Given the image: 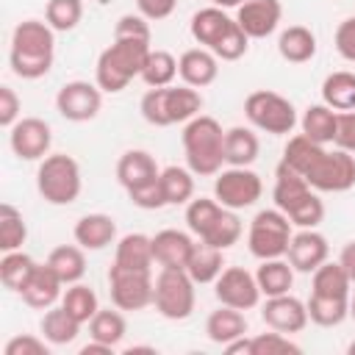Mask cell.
Returning a JSON list of instances; mask_svg holds the SVG:
<instances>
[{"label": "cell", "mask_w": 355, "mask_h": 355, "mask_svg": "<svg viewBox=\"0 0 355 355\" xmlns=\"http://www.w3.org/2000/svg\"><path fill=\"white\" fill-rule=\"evenodd\" d=\"M244 116L250 119L252 128L272 133V136H288L297 125V111H294L291 100H286L283 94L269 92V89H258V92L247 94Z\"/></svg>", "instance_id": "7"}, {"label": "cell", "mask_w": 355, "mask_h": 355, "mask_svg": "<svg viewBox=\"0 0 355 355\" xmlns=\"http://www.w3.org/2000/svg\"><path fill=\"white\" fill-rule=\"evenodd\" d=\"M128 333V324H125V316L119 311H111V308H100L92 322H89V336L94 341H103L108 347H116Z\"/></svg>", "instance_id": "39"}, {"label": "cell", "mask_w": 355, "mask_h": 355, "mask_svg": "<svg viewBox=\"0 0 355 355\" xmlns=\"http://www.w3.org/2000/svg\"><path fill=\"white\" fill-rule=\"evenodd\" d=\"M161 189L166 197V205H183L194 197V172L183 166H166L161 169Z\"/></svg>", "instance_id": "37"}, {"label": "cell", "mask_w": 355, "mask_h": 355, "mask_svg": "<svg viewBox=\"0 0 355 355\" xmlns=\"http://www.w3.org/2000/svg\"><path fill=\"white\" fill-rule=\"evenodd\" d=\"M150 50L147 39H114L97 58L94 83L108 94L122 92L133 78H141Z\"/></svg>", "instance_id": "3"}, {"label": "cell", "mask_w": 355, "mask_h": 355, "mask_svg": "<svg viewBox=\"0 0 355 355\" xmlns=\"http://www.w3.org/2000/svg\"><path fill=\"white\" fill-rule=\"evenodd\" d=\"M72 236L83 250H105L116 239V222L108 214H86L75 222Z\"/></svg>", "instance_id": "22"}, {"label": "cell", "mask_w": 355, "mask_h": 355, "mask_svg": "<svg viewBox=\"0 0 355 355\" xmlns=\"http://www.w3.org/2000/svg\"><path fill=\"white\" fill-rule=\"evenodd\" d=\"M247 47H250V36L239 28V22L211 47V53L219 58V61H239L244 53H247Z\"/></svg>", "instance_id": "48"}, {"label": "cell", "mask_w": 355, "mask_h": 355, "mask_svg": "<svg viewBox=\"0 0 355 355\" xmlns=\"http://www.w3.org/2000/svg\"><path fill=\"white\" fill-rule=\"evenodd\" d=\"M83 17V3L80 0H47L44 19L53 31H72Z\"/></svg>", "instance_id": "46"}, {"label": "cell", "mask_w": 355, "mask_h": 355, "mask_svg": "<svg viewBox=\"0 0 355 355\" xmlns=\"http://www.w3.org/2000/svg\"><path fill=\"white\" fill-rule=\"evenodd\" d=\"M261 319L269 330L277 333H300L308 324V305L291 294H277V297H266L263 308H261Z\"/></svg>", "instance_id": "15"}, {"label": "cell", "mask_w": 355, "mask_h": 355, "mask_svg": "<svg viewBox=\"0 0 355 355\" xmlns=\"http://www.w3.org/2000/svg\"><path fill=\"white\" fill-rule=\"evenodd\" d=\"M233 25H236V19L227 17L225 8H219V6H208V8H200V11L191 17L189 31H191V36H194L197 44H202V47L211 50V47H214V44H216Z\"/></svg>", "instance_id": "23"}, {"label": "cell", "mask_w": 355, "mask_h": 355, "mask_svg": "<svg viewBox=\"0 0 355 355\" xmlns=\"http://www.w3.org/2000/svg\"><path fill=\"white\" fill-rule=\"evenodd\" d=\"M336 50L341 58L355 61V17H347L336 28Z\"/></svg>", "instance_id": "53"}, {"label": "cell", "mask_w": 355, "mask_h": 355, "mask_svg": "<svg viewBox=\"0 0 355 355\" xmlns=\"http://www.w3.org/2000/svg\"><path fill=\"white\" fill-rule=\"evenodd\" d=\"M55 55V31L42 19H25L11 33L8 64L11 72L22 80L44 78Z\"/></svg>", "instance_id": "1"}, {"label": "cell", "mask_w": 355, "mask_h": 355, "mask_svg": "<svg viewBox=\"0 0 355 355\" xmlns=\"http://www.w3.org/2000/svg\"><path fill=\"white\" fill-rule=\"evenodd\" d=\"M333 144L355 155V108L352 111H338V125H336Z\"/></svg>", "instance_id": "51"}, {"label": "cell", "mask_w": 355, "mask_h": 355, "mask_svg": "<svg viewBox=\"0 0 355 355\" xmlns=\"http://www.w3.org/2000/svg\"><path fill=\"white\" fill-rule=\"evenodd\" d=\"M25 239H28V225L22 219V211L14 208L11 202H3L0 205V250L3 252L19 250Z\"/></svg>", "instance_id": "41"}, {"label": "cell", "mask_w": 355, "mask_h": 355, "mask_svg": "<svg viewBox=\"0 0 355 355\" xmlns=\"http://www.w3.org/2000/svg\"><path fill=\"white\" fill-rule=\"evenodd\" d=\"M352 280L344 272V266L336 261H324L319 269H313V283H311V294H322V297H349Z\"/></svg>", "instance_id": "36"}, {"label": "cell", "mask_w": 355, "mask_h": 355, "mask_svg": "<svg viewBox=\"0 0 355 355\" xmlns=\"http://www.w3.org/2000/svg\"><path fill=\"white\" fill-rule=\"evenodd\" d=\"M114 39H147L150 42V19L141 14H122L116 19Z\"/></svg>", "instance_id": "49"}, {"label": "cell", "mask_w": 355, "mask_h": 355, "mask_svg": "<svg viewBox=\"0 0 355 355\" xmlns=\"http://www.w3.org/2000/svg\"><path fill=\"white\" fill-rule=\"evenodd\" d=\"M103 89L89 80H69L55 94V108L69 122H89L100 114Z\"/></svg>", "instance_id": "12"}, {"label": "cell", "mask_w": 355, "mask_h": 355, "mask_svg": "<svg viewBox=\"0 0 355 355\" xmlns=\"http://www.w3.org/2000/svg\"><path fill=\"white\" fill-rule=\"evenodd\" d=\"M33 266H36V261L28 252H22V250L3 252V258H0V280H3V286L8 291H17L19 294L22 286L28 283Z\"/></svg>", "instance_id": "38"}, {"label": "cell", "mask_w": 355, "mask_h": 355, "mask_svg": "<svg viewBox=\"0 0 355 355\" xmlns=\"http://www.w3.org/2000/svg\"><path fill=\"white\" fill-rule=\"evenodd\" d=\"M225 250H219V247H211V244H205V241H200V244H194V252H191V258H189V263H186V272H189V277L194 280V283H216V277L222 275V266H225V255H222Z\"/></svg>", "instance_id": "28"}, {"label": "cell", "mask_w": 355, "mask_h": 355, "mask_svg": "<svg viewBox=\"0 0 355 355\" xmlns=\"http://www.w3.org/2000/svg\"><path fill=\"white\" fill-rule=\"evenodd\" d=\"M183 153L194 175H216L225 164V130L214 116L197 114L183 128Z\"/></svg>", "instance_id": "4"}, {"label": "cell", "mask_w": 355, "mask_h": 355, "mask_svg": "<svg viewBox=\"0 0 355 355\" xmlns=\"http://www.w3.org/2000/svg\"><path fill=\"white\" fill-rule=\"evenodd\" d=\"M291 236V219L280 208H266L252 216L247 230V247L258 261L283 258L288 252Z\"/></svg>", "instance_id": "6"}, {"label": "cell", "mask_w": 355, "mask_h": 355, "mask_svg": "<svg viewBox=\"0 0 355 355\" xmlns=\"http://www.w3.org/2000/svg\"><path fill=\"white\" fill-rule=\"evenodd\" d=\"M302 133L316 141V144H330L336 139V125H338V111H333L330 105L324 103H316V105H308L302 119Z\"/></svg>", "instance_id": "31"}, {"label": "cell", "mask_w": 355, "mask_h": 355, "mask_svg": "<svg viewBox=\"0 0 355 355\" xmlns=\"http://www.w3.org/2000/svg\"><path fill=\"white\" fill-rule=\"evenodd\" d=\"M161 178V175H158ZM130 202L136 208H144V211H155V208H164L166 205V197H164V189H161V180H153L147 186H139L133 191H128Z\"/></svg>", "instance_id": "50"}, {"label": "cell", "mask_w": 355, "mask_h": 355, "mask_svg": "<svg viewBox=\"0 0 355 355\" xmlns=\"http://www.w3.org/2000/svg\"><path fill=\"white\" fill-rule=\"evenodd\" d=\"M178 0H136V8L141 17L158 22V19H166L172 11H175Z\"/></svg>", "instance_id": "55"}, {"label": "cell", "mask_w": 355, "mask_h": 355, "mask_svg": "<svg viewBox=\"0 0 355 355\" xmlns=\"http://www.w3.org/2000/svg\"><path fill=\"white\" fill-rule=\"evenodd\" d=\"M280 17V0H241L236 8V22L250 39H266L275 33Z\"/></svg>", "instance_id": "17"}, {"label": "cell", "mask_w": 355, "mask_h": 355, "mask_svg": "<svg viewBox=\"0 0 355 355\" xmlns=\"http://www.w3.org/2000/svg\"><path fill=\"white\" fill-rule=\"evenodd\" d=\"M261 153V141L250 128H230L225 130V164L230 166H250Z\"/></svg>", "instance_id": "27"}, {"label": "cell", "mask_w": 355, "mask_h": 355, "mask_svg": "<svg viewBox=\"0 0 355 355\" xmlns=\"http://www.w3.org/2000/svg\"><path fill=\"white\" fill-rule=\"evenodd\" d=\"M214 6H219V8H239V3L241 0H211Z\"/></svg>", "instance_id": "59"}, {"label": "cell", "mask_w": 355, "mask_h": 355, "mask_svg": "<svg viewBox=\"0 0 355 355\" xmlns=\"http://www.w3.org/2000/svg\"><path fill=\"white\" fill-rule=\"evenodd\" d=\"M349 316H352V319H355V291H352V294H349Z\"/></svg>", "instance_id": "60"}, {"label": "cell", "mask_w": 355, "mask_h": 355, "mask_svg": "<svg viewBox=\"0 0 355 355\" xmlns=\"http://www.w3.org/2000/svg\"><path fill=\"white\" fill-rule=\"evenodd\" d=\"M175 75H178V58L166 50H150L141 69V80L150 89H161V86H172Z\"/></svg>", "instance_id": "40"}, {"label": "cell", "mask_w": 355, "mask_h": 355, "mask_svg": "<svg viewBox=\"0 0 355 355\" xmlns=\"http://www.w3.org/2000/svg\"><path fill=\"white\" fill-rule=\"evenodd\" d=\"M61 294H64V280L55 275V269H53L47 261L33 266L28 283H25L22 291H19L22 302L31 305V308H36V311L53 308V305L61 300Z\"/></svg>", "instance_id": "18"}, {"label": "cell", "mask_w": 355, "mask_h": 355, "mask_svg": "<svg viewBox=\"0 0 355 355\" xmlns=\"http://www.w3.org/2000/svg\"><path fill=\"white\" fill-rule=\"evenodd\" d=\"M200 108H202V94L194 86H166V116H169V125L194 119L200 114Z\"/></svg>", "instance_id": "34"}, {"label": "cell", "mask_w": 355, "mask_h": 355, "mask_svg": "<svg viewBox=\"0 0 355 355\" xmlns=\"http://www.w3.org/2000/svg\"><path fill=\"white\" fill-rule=\"evenodd\" d=\"M194 280L186 269H161L155 277L153 305L164 319L183 322L194 311Z\"/></svg>", "instance_id": "8"}, {"label": "cell", "mask_w": 355, "mask_h": 355, "mask_svg": "<svg viewBox=\"0 0 355 355\" xmlns=\"http://www.w3.org/2000/svg\"><path fill=\"white\" fill-rule=\"evenodd\" d=\"M222 211H225V205H219V202L211 200V197L189 200V205H186V225H189V230H191L197 239H202L205 230L216 222V216H219Z\"/></svg>", "instance_id": "45"}, {"label": "cell", "mask_w": 355, "mask_h": 355, "mask_svg": "<svg viewBox=\"0 0 355 355\" xmlns=\"http://www.w3.org/2000/svg\"><path fill=\"white\" fill-rule=\"evenodd\" d=\"M216 300L222 305L239 308V311H250L261 302V288L252 272H247L244 266H227L222 269V275L216 277V288H214Z\"/></svg>", "instance_id": "13"}, {"label": "cell", "mask_w": 355, "mask_h": 355, "mask_svg": "<svg viewBox=\"0 0 355 355\" xmlns=\"http://www.w3.org/2000/svg\"><path fill=\"white\" fill-rule=\"evenodd\" d=\"M272 200L275 208H280L297 227H316L324 219V202L319 200L316 189H311V183L283 161L275 169Z\"/></svg>", "instance_id": "2"}, {"label": "cell", "mask_w": 355, "mask_h": 355, "mask_svg": "<svg viewBox=\"0 0 355 355\" xmlns=\"http://www.w3.org/2000/svg\"><path fill=\"white\" fill-rule=\"evenodd\" d=\"M6 355H47V344L36 336H14L6 344Z\"/></svg>", "instance_id": "54"}, {"label": "cell", "mask_w": 355, "mask_h": 355, "mask_svg": "<svg viewBox=\"0 0 355 355\" xmlns=\"http://www.w3.org/2000/svg\"><path fill=\"white\" fill-rule=\"evenodd\" d=\"M347 352H349V355H355V341H352V344L347 347Z\"/></svg>", "instance_id": "61"}, {"label": "cell", "mask_w": 355, "mask_h": 355, "mask_svg": "<svg viewBox=\"0 0 355 355\" xmlns=\"http://www.w3.org/2000/svg\"><path fill=\"white\" fill-rule=\"evenodd\" d=\"M338 263L344 266V272H347V275H349V280L355 283V241H347V244L341 247Z\"/></svg>", "instance_id": "56"}, {"label": "cell", "mask_w": 355, "mask_h": 355, "mask_svg": "<svg viewBox=\"0 0 355 355\" xmlns=\"http://www.w3.org/2000/svg\"><path fill=\"white\" fill-rule=\"evenodd\" d=\"M61 305H64L80 324L92 322V316L100 311L94 288H89V286H83V283H72V286H67L64 294H61Z\"/></svg>", "instance_id": "42"}, {"label": "cell", "mask_w": 355, "mask_h": 355, "mask_svg": "<svg viewBox=\"0 0 355 355\" xmlns=\"http://www.w3.org/2000/svg\"><path fill=\"white\" fill-rule=\"evenodd\" d=\"M241 219L236 216V211H230V208H225L219 216H216V222L205 230V236L200 239V241H205V244H211V247H219V250H227V247H233L239 239H241Z\"/></svg>", "instance_id": "44"}, {"label": "cell", "mask_w": 355, "mask_h": 355, "mask_svg": "<svg viewBox=\"0 0 355 355\" xmlns=\"http://www.w3.org/2000/svg\"><path fill=\"white\" fill-rule=\"evenodd\" d=\"M36 189L50 205H69L80 194V166L67 153L44 155L36 169Z\"/></svg>", "instance_id": "5"}, {"label": "cell", "mask_w": 355, "mask_h": 355, "mask_svg": "<svg viewBox=\"0 0 355 355\" xmlns=\"http://www.w3.org/2000/svg\"><path fill=\"white\" fill-rule=\"evenodd\" d=\"M322 100L333 111H352L355 108V72H347V69L330 72L322 83Z\"/></svg>", "instance_id": "33"}, {"label": "cell", "mask_w": 355, "mask_h": 355, "mask_svg": "<svg viewBox=\"0 0 355 355\" xmlns=\"http://www.w3.org/2000/svg\"><path fill=\"white\" fill-rule=\"evenodd\" d=\"M158 175H161V169L147 150H128L116 161V180L125 191H133L139 186L158 180Z\"/></svg>", "instance_id": "20"}, {"label": "cell", "mask_w": 355, "mask_h": 355, "mask_svg": "<svg viewBox=\"0 0 355 355\" xmlns=\"http://www.w3.org/2000/svg\"><path fill=\"white\" fill-rule=\"evenodd\" d=\"M114 263L122 269H136V272H150L155 258H153V236L144 233H128L116 244Z\"/></svg>", "instance_id": "24"}, {"label": "cell", "mask_w": 355, "mask_h": 355, "mask_svg": "<svg viewBox=\"0 0 355 355\" xmlns=\"http://www.w3.org/2000/svg\"><path fill=\"white\" fill-rule=\"evenodd\" d=\"M286 352H291V355H300L302 352L300 344H294L286 333L272 330V333L252 336V355H286Z\"/></svg>", "instance_id": "47"}, {"label": "cell", "mask_w": 355, "mask_h": 355, "mask_svg": "<svg viewBox=\"0 0 355 355\" xmlns=\"http://www.w3.org/2000/svg\"><path fill=\"white\" fill-rule=\"evenodd\" d=\"M194 239L183 230H158L153 236V258L161 269H186L191 252H194Z\"/></svg>", "instance_id": "19"}, {"label": "cell", "mask_w": 355, "mask_h": 355, "mask_svg": "<svg viewBox=\"0 0 355 355\" xmlns=\"http://www.w3.org/2000/svg\"><path fill=\"white\" fill-rule=\"evenodd\" d=\"M258 288L263 297H277V294H288L291 283H294V266L283 258H266L261 261L258 272H255Z\"/></svg>", "instance_id": "29"}, {"label": "cell", "mask_w": 355, "mask_h": 355, "mask_svg": "<svg viewBox=\"0 0 355 355\" xmlns=\"http://www.w3.org/2000/svg\"><path fill=\"white\" fill-rule=\"evenodd\" d=\"M308 305V319L319 327H336L349 316V297H322L311 294Z\"/></svg>", "instance_id": "35"}, {"label": "cell", "mask_w": 355, "mask_h": 355, "mask_svg": "<svg viewBox=\"0 0 355 355\" xmlns=\"http://www.w3.org/2000/svg\"><path fill=\"white\" fill-rule=\"evenodd\" d=\"M302 178L316 191H333V194L347 191L355 186V155L341 147H336V150L322 147V153L313 158L311 169Z\"/></svg>", "instance_id": "9"}, {"label": "cell", "mask_w": 355, "mask_h": 355, "mask_svg": "<svg viewBox=\"0 0 355 355\" xmlns=\"http://www.w3.org/2000/svg\"><path fill=\"white\" fill-rule=\"evenodd\" d=\"M47 263L55 269V275L64 280V286L80 283L86 275V255L80 244H61L47 255Z\"/></svg>", "instance_id": "32"}, {"label": "cell", "mask_w": 355, "mask_h": 355, "mask_svg": "<svg viewBox=\"0 0 355 355\" xmlns=\"http://www.w3.org/2000/svg\"><path fill=\"white\" fill-rule=\"evenodd\" d=\"M244 333H247V316L239 308L222 305V308L211 311V316L205 319V336L219 347L230 344L233 338H241Z\"/></svg>", "instance_id": "25"}, {"label": "cell", "mask_w": 355, "mask_h": 355, "mask_svg": "<svg viewBox=\"0 0 355 355\" xmlns=\"http://www.w3.org/2000/svg\"><path fill=\"white\" fill-rule=\"evenodd\" d=\"M108 291H111V302L119 311H141V308L153 305L155 280H153L150 272L122 269V266L111 263V269H108Z\"/></svg>", "instance_id": "11"}, {"label": "cell", "mask_w": 355, "mask_h": 355, "mask_svg": "<svg viewBox=\"0 0 355 355\" xmlns=\"http://www.w3.org/2000/svg\"><path fill=\"white\" fill-rule=\"evenodd\" d=\"M277 53L288 64H305L316 55V36L305 25H288L277 39Z\"/></svg>", "instance_id": "26"}, {"label": "cell", "mask_w": 355, "mask_h": 355, "mask_svg": "<svg viewBox=\"0 0 355 355\" xmlns=\"http://www.w3.org/2000/svg\"><path fill=\"white\" fill-rule=\"evenodd\" d=\"M8 144L22 161H42L53 144V130L39 116H25L14 128H8Z\"/></svg>", "instance_id": "14"}, {"label": "cell", "mask_w": 355, "mask_h": 355, "mask_svg": "<svg viewBox=\"0 0 355 355\" xmlns=\"http://www.w3.org/2000/svg\"><path fill=\"white\" fill-rule=\"evenodd\" d=\"M225 352H227V355H236V352L252 355V338H247V336H241V338H233L230 344H225Z\"/></svg>", "instance_id": "57"}, {"label": "cell", "mask_w": 355, "mask_h": 355, "mask_svg": "<svg viewBox=\"0 0 355 355\" xmlns=\"http://www.w3.org/2000/svg\"><path fill=\"white\" fill-rule=\"evenodd\" d=\"M288 263L294 266V272H305V275H313V269H319L327 255H330V244L327 239L313 230V227H300V233L291 236L288 241Z\"/></svg>", "instance_id": "16"}, {"label": "cell", "mask_w": 355, "mask_h": 355, "mask_svg": "<svg viewBox=\"0 0 355 355\" xmlns=\"http://www.w3.org/2000/svg\"><path fill=\"white\" fill-rule=\"evenodd\" d=\"M322 147H324V144L311 141L305 133H297V136H291V139L286 141V147H283V158H280V161H283L286 166H291L294 172L305 175V172L311 169L313 158L322 153Z\"/></svg>", "instance_id": "43"}, {"label": "cell", "mask_w": 355, "mask_h": 355, "mask_svg": "<svg viewBox=\"0 0 355 355\" xmlns=\"http://www.w3.org/2000/svg\"><path fill=\"white\" fill-rule=\"evenodd\" d=\"M178 75L183 78L186 86L194 89L211 86L219 75V58L208 47H191L178 58Z\"/></svg>", "instance_id": "21"}, {"label": "cell", "mask_w": 355, "mask_h": 355, "mask_svg": "<svg viewBox=\"0 0 355 355\" xmlns=\"http://www.w3.org/2000/svg\"><path fill=\"white\" fill-rule=\"evenodd\" d=\"M19 97L11 86H0V125L3 128H14L19 122Z\"/></svg>", "instance_id": "52"}, {"label": "cell", "mask_w": 355, "mask_h": 355, "mask_svg": "<svg viewBox=\"0 0 355 355\" xmlns=\"http://www.w3.org/2000/svg\"><path fill=\"white\" fill-rule=\"evenodd\" d=\"M42 336H44V341H50V344H55V347H61V344H72L75 338H78V333H80V322L64 308V305H53V308H47L44 311V316H42Z\"/></svg>", "instance_id": "30"}, {"label": "cell", "mask_w": 355, "mask_h": 355, "mask_svg": "<svg viewBox=\"0 0 355 355\" xmlns=\"http://www.w3.org/2000/svg\"><path fill=\"white\" fill-rule=\"evenodd\" d=\"M263 194V183L261 178L250 169V166H230V169H219L216 180H214V200L230 211H241L250 208L261 200Z\"/></svg>", "instance_id": "10"}, {"label": "cell", "mask_w": 355, "mask_h": 355, "mask_svg": "<svg viewBox=\"0 0 355 355\" xmlns=\"http://www.w3.org/2000/svg\"><path fill=\"white\" fill-rule=\"evenodd\" d=\"M111 349H114V347H108V344L92 338L86 347H80V355H111Z\"/></svg>", "instance_id": "58"}]
</instances>
